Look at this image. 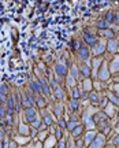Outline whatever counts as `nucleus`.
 <instances>
[{
  "instance_id": "f257e3e1",
  "label": "nucleus",
  "mask_w": 119,
  "mask_h": 148,
  "mask_svg": "<svg viewBox=\"0 0 119 148\" xmlns=\"http://www.w3.org/2000/svg\"><path fill=\"white\" fill-rule=\"evenodd\" d=\"M93 111H97L96 107H88L85 110V114H83V122H85V126L88 130H94V122L92 119V115H94L96 112Z\"/></svg>"
},
{
  "instance_id": "f03ea898",
  "label": "nucleus",
  "mask_w": 119,
  "mask_h": 148,
  "mask_svg": "<svg viewBox=\"0 0 119 148\" xmlns=\"http://www.w3.org/2000/svg\"><path fill=\"white\" fill-rule=\"evenodd\" d=\"M97 78L100 81L109 79V70H108V62L107 60H104L103 64H101V67H100V70H98V73H97Z\"/></svg>"
},
{
  "instance_id": "7ed1b4c3",
  "label": "nucleus",
  "mask_w": 119,
  "mask_h": 148,
  "mask_svg": "<svg viewBox=\"0 0 119 148\" xmlns=\"http://www.w3.org/2000/svg\"><path fill=\"white\" fill-rule=\"evenodd\" d=\"M104 147H105V136L103 133H97L94 140L90 143V145L88 148H104Z\"/></svg>"
},
{
  "instance_id": "20e7f679",
  "label": "nucleus",
  "mask_w": 119,
  "mask_h": 148,
  "mask_svg": "<svg viewBox=\"0 0 119 148\" xmlns=\"http://www.w3.org/2000/svg\"><path fill=\"white\" fill-rule=\"evenodd\" d=\"M108 70H109V74L111 73H118L119 71V55H115L114 58L109 60L108 63Z\"/></svg>"
},
{
  "instance_id": "39448f33",
  "label": "nucleus",
  "mask_w": 119,
  "mask_h": 148,
  "mask_svg": "<svg viewBox=\"0 0 119 148\" xmlns=\"http://www.w3.org/2000/svg\"><path fill=\"white\" fill-rule=\"evenodd\" d=\"M103 62H104L103 58H93V60H92L93 66L90 67V69H93V78H97V73H98V70H100V67H101Z\"/></svg>"
},
{
  "instance_id": "423d86ee",
  "label": "nucleus",
  "mask_w": 119,
  "mask_h": 148,
  "mask_svg": "<svg viewBox=\"0 0 119 148\" xmlns=\"http://www.w3.org/2000/svg\"><path fill=\"white\" fill-rule=\"evenodd\" d=\"M96 134L97 133L94 132V130H88V132L85 133V136H83V144H85V147L88 148L89 145H90V143H92V140H94V137H96Z\"/></svg>"
},
{
  "instance_id": "0eeeda50",
  "label": "nucleus",
  "mask_w": 119,
  "mask_h": 148,
  "mask_svg": "<svg viewBox=\"0 0 119 148\" xmlns=\"http://www.w3.org/2000/svg\"><path fill=\"white\" fill-rule=\"evenodd\" d=\"M105 40H100L98 42H96L93 47V55H101L105 51Z\"/></svg>"
},
{
  "instance_id": "6e6552de",
  "label": "nucleus",
  "mask_w": 119,
  "mask_h": 148,
  "mask_svg": "<svg viewBox=\"0 0 119 148\" xmlns=\"http://www.w3.org/2000/svg\"><path fill=\"white\" fill-rule=\"evenodd\" d=\"M56 144H57V140H56V137H55V134H51V136H48V138L44 141L42 148H53V147H56Z\"/></svg>"
},
{
  "instance_id": "1a4fd4ad",
  "label": "nucleus",
  "mask_w": 119,
  "mask_h": 148,
  "mask_svg": "<svg viewBox=\"0 0 119 148\" xmlns=\"http://www.w3.org/2000/svg\"><path fill=\"white\" fill-rule=\"evenodd\" d=\"M78 55H79V58L82 59L83 62H88L89 56H90L89 48L88 47H79V49H78Z\"/></svg>"
},
{
  "instance_id": "9d476101",
  "label": "nucleus",
  "mask_w": 119,
  "mask_h": 148,
  "mask_svg": "<svg viewBox=\"0 0 119 148\" xmlns=\"http://www.w3.org/2000/svg\"><path fill=\"white\" fill-rule=\"evenodd\" d=\"M14 141H15L18 145H26V144L30 143V137H29V136H15V137H14Z\"/></svg>"
},
{
  "instance_id": "9b49d317",
  "label": "nucleus",
  "mask_w": 119,
  "mask_h": 148,
  "mask_svg": "<svg viewBox=\"0 0 119 148\" xmlns=\"http://www.w3.org/2000/svg\"><path fill=\"white\" fill-rule=\"evenodd\" d=\"M107 49H108L111 53H115L116 51H118V40H108V42H107Z\"/></svg>"
},
{
  "instance_id": "f8f14e48",
  "label": "nucleus",
  "mask_w": 119,
  "mask_h": 148,
  "mask_svg": "<svg viewBox=\"0 0 119 148\" xmlns=\"http://www.w3.org/2000/svg\"><path fill=\"white\" fill-rule=\"evenodd\" d=\"M26 116H27V121L33 123V122H34V121L37 119V112H36V110H34V108H30V107H29V108L26 110Z\"/></svg>"
},
{
  "instance_id": "ddd939ff",
  "label": "nucleus",
  "mask_w": 119,
  "mask_h": 148,
  "mask_svg": "<svg viewBox=\"0 0 119 148\" xmlns=\"http://www.w3.org/2000/svg\"><path fill=\"white\" fill-rule=\"evenodd\" d=\"M18 148H42V143L36 138V141H30L26 145H18Z\"/></svg>"
},
{
  "instance_id": "4468645a",
  "label": "nucleus",
  "mask_w": 119,
  "mask_h": 148,
  "mask_svg": "<svg viewBox=\"0 0 119 148\" xmlns=\"http://www.w3.org/2000/svg\"><path fill=\"white\" fill-rule=\"evenodd\" d=\"M83 38H85V41L88 42L89 45H94V44L97 42V37L92 36V34H89V33H83Z\"/></svg>"
},
{
  "instance_id": "2eb2a0df",
  "label": "nucleus",
  "mask_w": 119,
  "mask_h": 148,
  "mask_svg": "<svg viewBox=\"0 0 119 148\" xmlns=\"http://www.w3.org/2000/svg\"><path fill=\"white\" fill-rule=\"evenodd\" d=\"M104 112H105V115H107V116L112 118V116L115 115V106H114V104H111V103H108V104L105 106V110H104Z\"/></svg>"
},
{
  "instance_id": "dca6fc26",
  "label": "nucleus",
  "mask_w": 119,
  "mask_h": 148,
  "mask_svg": "<svg viewBox=\"0 0 119 148\" xmlns=\"http://www.w3.org/2000/svg\"><path fill=\"white\" fill-rule=\"evenodd\" d=\"M48 134H49V130H48V129H45V130H44V132H42V130H41V132H40V133H38V134H37V140H38V141H41V143H42V141H45V140H47V138H48Z\"/></svg>"
},
{
  "instance_id": "f3484780",
  "label": "nucleus",
  "mask_w": 119,
  "mask_h": 148,
  "mask_svg": "<svg viewBox=\"0 0 119 148\" xmlns=\"http://www.w3.org/2000/svg\"><path fill=\"white\" fill-rule=\"evenodd\" d=\"M82 130H83V125H78L77 127H74V129H72V137L78 138L79 136H81Z\"/></svg>"
},
{
  "instance_id": "a211bd4d",
  "label": "nucleus",
  "mask_w": 119,
  "mask_h": 148,
  "mask_svg": "<svg viewBox=\"0 0 119 148\" xmlns=\"http://www.w3.org/2000/svg\"><path fill=\"white\" fill-rule=\"evenodd\" d=\"M66 71H67V69H66L64 64H62V63L56 64V73L59 74V75H66Z\"/></svg>"
},
{
  "instance_id": "6ab92c4d",
  "label": "nucleus",
  "mask_w": 119,
  "mask_h": 148,
  "mask_svg": "<svg viewBox=\"0 0 119 148\" xmlns=\"http://www.w3.org/2000/svg\"><path fill=\"white\" fill-rule=\"evenodd\" d=\"M89 99L93 101L94 104L100 103V99H98V93L96 92V90H92V92H90V95H89Z\"/></svg>"
},
{
  "instance_id": "aec40b11",
  "label": "nucleus",
  "mask_w": 119,
  "mask_h": 148,
  "mask_svg": "<svg viewBox=\"0 0 119 148\" xmlns=\"http://www.w3.org/2000/svg\"><path fill=\"white\" fill-rule=\"evenodd\" d=\"M92 88H93V84H92V81L90 79H85L83 81V90H92Z\"/></svg>"
},
{
  "instance_id": "412c9836",
  "label": "nucleus",
  "mask_w": 119,
  "mask_h": 148,
  "mask_svg": "<svg viewBox=\"0 0 119 148\" xmlns=\"http://www.w3.org/2000/svg\"><path fill=\"white\" fill-rule=\"evenodd\" d=\"M108 99L109 100H112L111 101V104H114V106H118L119 104V97H116V96H115L114 93H111V92L108 93Z\"/></svg>"
},
{
  "instance_id": "4be33fe9",
  "label": "nucleus",
  "mask_w": 119,
  "mask_h": 148,
  "mask_svg": "<svg viewBox=\"0 0 119 148\" xmlns=\"http://www.w3.org/2000/svg\"><path fill=\"white\" fill-rule=\"evenodd\" d=\"M82 73L85 77H89V75H90L92 70H90V66H89V64H83L82 66Z\"/></svg>"
},
{
  "instance_id": "5701e85b",
  "label": "nucleus",
  "mask_w": 119,
  "mask_h": 148,
  "mask_svg": "<svg viewBox=\"0 0 119 148\" xmlns=\"http://www.w3.org/2000/svg\"><path fill=\"white\" fill-rule=\"evenodd\" d=\"M19 132L22 133V134H29V126L26 125V123H21V126H19Z\"/></svg>"
},
{
  "instance_id": "b1692460",
  "label": "nucleus",
  "mask_w": 119,
  "mask_h": 148,
  "mask_svg": "<svg viewBox=\"0 0 119 148\" xmlns=\"http://www.w3.org/2000/svg\"><path fill=\"white\" fill-rule=\"evenodd\" d=\"M66 143H67V138H64L63 137L59 143H57V147L56 148H66Z\"/></svg>"
},
{
  "instance_id": "393cba45",
  "label": "nucleus",
  "mask_w": 119,
  "mask_h": 148,
  "mask_svg": "<svg viewBox=\"0 0 119 148\" xmlns=\"http://www.w3.org/2000/svg\"><path fill=\"white\" fill-rule=\"evenodd\" d=\"M71 106H72V110H77L78 108V106H79V103H78V100H72V103H71Z\"/></svg>"
},
{
  "instance_id": "a878e982",
  "label": "nucleus",
  "mask_w": 119,
  "mask_h": 148,
  "mask_svg": "<svg viewBox=\"0 0 119 148\" xmlns=\"http://www.w3.org/2000/svg\"><path fill=\"white\" fill-rule=\"evenodd\" d=\"M71 73H72V75H78V67L75 66V64L71 67Z\"/></svg>"
},
{
  "instance_id": "bb28decb",
  "label": "nucleus",
  "mask_w": 119,
  "mask_h": 148,
  "mask_svg": "<svg viewBox=\"0 0 119 148\" xmlns=\"http://www.w3.org/2000/svg\"><path fill=\"white\" fill-rule=\"evenodd\" d=\"M72 96H74V99H75V100H78V97H79V90H78L77 88L74 89V93H72Z\"/></svg>"
},
{
  "instance_id": "cd10ccee",
  "label": "nucleus",
  "mask_w": 119,
  "mask_h": 148,
  "mask_svg": "<svg viewBox=\"0 0 119 148\" xmlns=\"http://www.w3.org/2000/svg\"><path fill=\"white\" fill-rule=\"evenodd\" d=\"M105 19H107V21H111L112 22V19H114V16H112V12H108V14H107V16H105Z\"/></svg>"
},
{
  "instance_id": "c85d7f7f",
  "label": "nucleus",
  "mask_w": 119,
  "mask_h": 148,
  "mask_svg": "<svg viewBox=\"0 0 119 148\" xmlns=\"http://www.w3.org/2000/svg\"><path fill=\"white\" fill-rule=\"evenodd\" d=\"M3 137H4V132H3V130L0 129V144L3 143Z\"/></svg>"
},
{
  "instance_id": "c756f323",
  "label": "nucleus",
  "mask_w": 119,
  "mask_h": 148,
  "mask_svg": "<svg viewBox=\"0 0 119 148\" xmlns=\"http://www.w3.org/2000/svg\"><path fill=\"white\" fill-rule=\"evenodd\" d=\"M115 145H119V134H118V136H116V138H115Z\"/></svg>"
},
{
  "instance_id": "7c9ffc66",
  "label": "nucleus",
  "mask_w": 119,
  "mask_h": 148,
  "mask_svg": "<svg viewBox=\"0 0 119 148\" xmlns=\"http://www.w3.org/2000/svg\"><path fill=\"white\" fill-rule=\"evenodd\" d=\"M38 104H40V106H45V103H42V99H38Z\"/></svg>"
},
{
  "instance_id": "2f4dec72",
  "label": "nucleus",
  "mask_w": 119,
  "mask_h": 148,
  "mask_svg": "<svg viewBox=\"0 0 119 148\" xmlns=\"http://www.w3.org/2000/svg\"><path fill=\"white\" fill-rule=\"evenodd\" d=\"M116 18H118V21H119V12H116Z\"/></svg>"
}]
</instances>
